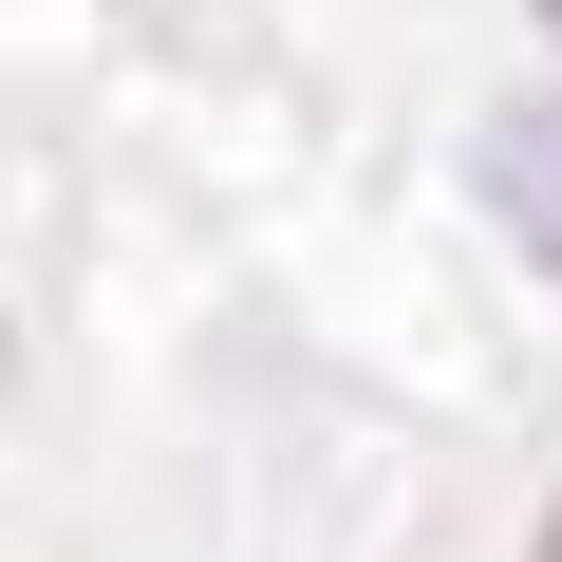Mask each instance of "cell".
Here are the masks:
<instances>
[{"instance_id":"1","label":"cell","mask_w":562,"mask_h":562,"mask_svg":"<svg viewBox=\"0 0 562 562\" xmlns=\"http://www.w3.org/2000/svg\"><path fill=\"white\" fill-rule=\"evenodd\" d=\"M487 206H506V244L562 281V113H506V132H487Z\"/></svg>"},{"instance_id":"2","label":"cell","mask_w":562,"mask_h":562,"mask_svg":"<svg viewBox=\"0 0 562 562\" xmlns=\"http://www.w3.org/2000/svg\"><path fill=\"white\" fill-rule=\"evenodd\" d=\"M543 562H562V525H543Z\"/></svg>"},{"instance_id":"3","label":"cell","mask_w":562,"mask_h":562,"mask_svg":"<svg viewBox=\"0 0 562 562\" xmlns=\"http://www.w3.org/2000/svg\"><path fill=\"white\" fill-rule=\"evenodd\" d=\"M543 20H562V0H543Z\"/></svg>"}]
</instances>
